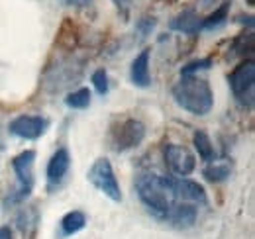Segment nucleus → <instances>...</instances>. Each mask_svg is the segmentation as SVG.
Instances as JSON below:
<instances>
[{"mask_svg":"<svg viewBox=\"0 0 255 239\" xmlns=\"http://www.w3.org/2000/svg\"><path fill=\"white\" fill-rule=\"evenodd\" d=\"M49 121L41 116H33V114H22L18 118L10 121L8 129L12 135L22 137V139H37L47 131Z\"/></svg>","mask_w":255,"mask_h":239,"instance_id":"obj_8","label":"nucleus"},{"mask_svg":"<svg viewBox=\"0 0 255 239\" xmlns=\"http://www.w3.org/2000/svg\"><path fill=\"white\" fill-rule=\"evenodd\" d=\"M67 6H77V8H87L91 6V0H63Z\"/></svg>","mask_w":255,"mask_h":239,"instance_id":"obj_23","label":"nucleus"},{"mask_svg":"<svg viewBox=\"0 0 255 239\" xmlns=\"http://www.w3.org/2000/svg\"><path fill=\"white\" fill-rule=\"evenodd\" d=\"M85 226H87V216L81 210H73V212L65 214L63 220H61V232H63V236H75Z\"/></svg>","mask_w":255,"mask_h":239,"instance_id":"obj_16","label":"nucleus"},{"mask_svg":"<svg viewBox=\"0 0 255 239\" xmlns=\"http://www.w3.org/2000/svg\"><path fill=\"white\" fill-rule=\"evenodd\" d=\"M149 59H151V51L143 49L139 55H135V59L131 61L129 67V79L135 87L139 89H147L151 85V75H149Z\"/></svg>","mask_w":255,"mask_h":239,"instance_id":"obj_11","label":"nucleus"},{"mask_svg":"<svg viewBox=\"0 0 255 239\" xmlns=\"http://www.w3.org/2000/svg\"><path fill=\"white\" fill-rule=\"evenodd\" d=\"M196 206L194 204H189V202H175V206L171 208V214H169V222H173L175 226L179 228H191L192 224L196 222Z\"/></svg>","mask_w":255,"mask_h":239,"instance_id":"obj_13","label":"nucleus"},{"mask_svg":"<svg viewBox=\"0 0 255 239\" xmlns=\"http://www.w3.org/2000/svg\"><path fill=\"white\" fill-rule=\"evenodd\" d=\"M246 2H248L250 6H254V4H255V0H246Z\"/></svg>","mask_w":255,"mask_h":239,"instance_id":"obj_26","label":"nucleus"},{"mask_svg":"<svg viewBox=\"0 0 255 239\" xmlns=\"http://www.w3.org/2000/svg\"><path fill=\"white\" fill-rule=\"evenodd\" d=\"M33 165H35V151L28 149L22 151L20 155H16L12 159V169H14V175L18 180V186L14 188V192L10 196H6L4 202H10V204H18L22 200H26L30 194H32L33 188Z\"/></svg>","mask_w":255,"mask_h":239,"instance_id":"obj_4","label":"nucleus"},{"mask_svg":"<svg viewBox=\"0 0 255 239\" xmlns=\"http://www.w3.org/2000/svg\"><path fill=\"white\" fill-rule=\"evenodd\" d=\"M212 67V59H196L187 63L183 69H181V77H189V75H196L198 71H206Z\"/></svg>","mask_w":255,"mask_h":239,"instance_id":"obj_19","label":"nucleus"},{"mask_svg":"<svg viewBox=\"0 0 255 239\" xmlns=\"http://www.w3.org/2000/svg\"><path fill=\"white\" fill-rule=\"evenodd\" d=\"M173 188H175V196L179 202H189V204H206V190L202 184H198L196 180H191L187 177H177L173 179Z\"/></svg>","mask_w":255,"mask_h":239,"instance_id":"obj_9","label":"nucleus"},{"mask_svg":"<svg viewBox=\"0 0 255 239\" xmlns=\"http://www.w3.org/2000/svg\"><path fill=\"white\" fill-rule=\"evenodd\" d=\"M169 28L173 31H181V33H187V35H194L202 30V18L196 10H183L181 14H177L171 22H169Z\"/></svg>","mask_w":255,"mask_h":239,"instance_id":"obj_12","label":"nucleus"},{"mask_svg":"<svg viewBox=\"0 0 255 239\" xmlns=\"http://www.w3.org/2000/svg\"><path fill=\"white\" fill-rule=\"evenodd\" d=\"M155 26H157V20H155L153 16H143V18H139V20H137L135 30L139 31V35H141V37H147L151 31L155 30Z\"/></svg>","mask_w":255,"mask_h":239,"instance_id":"obj_21","label":"nucleus"},{"mask_svg":"<svg viewBox=\"0 0 255 239\" xmlns=\"http://www.w3.org/2000/svg\"><path fill=\"white\" fill-rule=\"evenodd\" d=\"M163 159L175 177H189L196 169V157L189 147L179 143H167L163 147Z\"/></svg>","mask_w":255,"mask_h":239,"instance_id":"obj_7","label":"nucleus"},{"mask_svg":"<svg viewBox=\"0 0 255 239\" xmlns=\"http://www.w3.org/2000/svg\"><path fill=\"white\" fill-rule=\"evenodd\" d=\"M0 239H12V232L8 228H0Z\"/></svg>","mask_w":255,"mask_h":239,"instance_id":"obj_24","label":"nucleus"},{"mask_svg":"<svg viewBox=\"0 0 255 239\" xmlns=\"http://www.w3.org/2000/svg\"><path fill=\"white\" fill-rule=\"evenodd\" d=\"M204 179L210 180V182H224L226 179H230L232 175V163L228 159H214L210 163H206L204 171H202Z\"/></svg>","mask_w":255,"mask_h":239,"instance_id":"obj_14","label":"nucleus"},{"mask_svg":"<svg viewBox=\"0 0 255 239\" xmlns=\"http://www.w3.org/2000/svg\"><path fill=\"white\" fill-rule=\"evenodd\" d=\"M173 179L175 177H165V175H157V173H143L133 182L141 204L159 220H167L175 202H179L175 196Z\"/></svg>","mask_w":255,"mask_h":239,"instance_id":"obj_1","label":"nucleus"},{"mask_svg":"<svg viewBox=\"0 0 255 239\" xmlns=\"http://www.w3.org/2000/svg\"><path fill=\"white\" fill-rule=\"evenodd\" d=\"M230 89L234 92V98L238 104L246 110H254L255 104V61H242L232 73H230Z\"/></svg>","mask_w":255,"mask_h":239,"instance_id":"obj_3","label":"nucleus"},{"mask_svg":"<svg viewBox=\"0 0 255 239\" xmlns=\"http://www.w3.org/2000/svg\"><path fill=\"white\" fill-rule=\"evenodd\" d=\"M87 179L112 202H122V190H120V184L116 179L114 167L106 157L96 159L93 167L89 169V173H87Z\"/></svg>","mask_w":255,"mask_h":239,"instance_id":"obj_5","label":"nucleus"},{"mask_svg":"<svg viewBox=\"0 0 255 239\" xmlns=\"http://www.w3.org/2000/svg\"><path fill=\"white\" fill-rule=\"evenodd\" d=\"M91 81H93L96 92H98L100 96L108 94L110 85H108V75H106V71H104V69H96L95 73H93V77H91Z\"/></svg>","mask_w":255,"mask_h":239,"instance_id":"obj_20","label":"nucleus"},{"mask_svg":"<svg viewBox=\"0 0 255 239\" xmlns=\"http://www.w3.org/2000/svg\"><path fill=\"white\" fill-rule=\"evenodd\" d=\"M192 141H194V149H196V153H198V157H200L204 163H210V161H214V157H216V151H214L212 139H210V135H208L206 131H202V129H196V131H194V137H192Z\"/></svg>","mask_w":255,"mask_h":239,"instance_id":"obj_15","label":"nucleus"},{"mask_svg":"<svg viewBox=\"0 0 255 239\" xmlns=\"http://www.w3.org/2000/svg\"><path fill=\"white\" fill-rule=\"evenodd\" d=\"M250 37V33H242L236 41H234V49H236V53L238 55H246V53H250V51H254V39H250L248 43H246V39Z\"/></svg>","mask_w":255,"mask_h":239,"instance_id":"obj_22","label":"nucleus"},{"mask_svg":"<svg viewBox=\"0 0 255 239\" xmlns=\"http://www.w3.org/2000/svg\"><path fill=\"white\" fill-rule=\"evenodd\" d=\"M65 104L73 110H85L91 104V90L89 89H77L67 94Z\"/></svg>","mask_w":255,"mask_h":239,"instance_id":"obj_18","label":"nucleus"},{"mask_svg":"<svg viewBox=\"0 0 255 239\" xmlns=\"http://www.w3.org/2000/svg\"><path fill=\"white\" fill-rule=\"evenodd\" d=\"M228 12H230V0L222 2L220 6L214 8L206 18H202V30H218L228 22Z\"/></svg>","mask_w":255,"mask_h":239,"instance_id":"obj_17","label":"nucleus"},{"mask_svg":"<svg viewBox=\"0 0 255 239\" xmlns=\"http://www.w3.org/2000/svg\"><path fill=\"white\" fill-rule=\"evenodd\" d=\"M116 4H118V8H122V14L128 16V0H116Z\"/></svg>","mask_w":255,"mask_h":239,"instance_id":"obj_25","label":"nucleus"},{"mask_svg":"<svg viewBox=\"0 0 255 239\" xmlns=\"http://www.w3.org/2000/svg\"><path fill=\"white\" fill-rule=\"evenodd\" d=\"M175 102L194 116H206L214 106V92L208 81L198 79L196 75L181 77V81L173 87Z\"/></svg>","mask_w":255,"mask_h":239,"instance_id":"obj_2","label":"nucleus"},{"mask_svg":"<svg viewBox=\"0 0 255 239\" xmlns=\"http://www.w3.org/2000/svg\"><path fill=\"white\" fill-rule=\"evenodd\" d=\"M143 139H145V123L137 118H128L114 131L112 147L118 153H124V151L135 149L137 145H141Z\"/></svg>","mask_w":255,"mask_h":239,"instance_id":"obj_6","label":"nucleus"},{"mask_svg":"<svg viewBox=\"0 0 255 239\" xmlns=\"http://www.w3.org/2000/svg\"><path fill=\"white\" fill-rule=\"evenodd\" d=\"M71 169V155H69V149L67 147H59L51 155L49 163H47V184L49 188L61 184V180L65 179V175L69 173Z\"/></svg>","mask_w":255,"mask_h":239,"instance_id":"obj_10","label":"nucleus"}]
</instances>
